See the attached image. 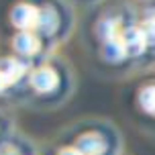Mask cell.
<instances>
[{"instance_id": "obj_1", "label": "cell", "mask_w": 155, "mask_h": 155, "mask_svg": "<svg viewBox=\"0 0 155 155\" xmlns=\"http://www.w3.org/2000/svg\"><path fill=\"white\" fill-rule=\"evenodd\" d=\"M39 8H35L33 4H16L10 12V18H12V25L21 31H31V29H37L39 23Z\"/></svg>"}, {"instance_id": "obj_2", "label": "cell", "mask_w": 155, "mask_h": 155, "mask_svg": "<svg viewBox=\"0 0 155 155\" xmlns=\"http://www.w3.org/2000/svg\"><path fill=\"white\" fill-rule=\"evenodd\" d=\"M59 84V76L53 68H37V70L31 74V86L37 90V92H53Z\"/></svg>"}, {"instance_id": "obj_3", "label": "cell", "mask_w": 155, "mask_h": 155, "mask_svg": "<svg viewBox=\"0 0 155 155\" xmlns=\"http://www.w3.org/2000/svg\"><path fill=\"white\" fill-rule=\"evenodd\" d=\"M76 147L84 155H102L106 151V139L102 137L100 133L90 131V133H84V135L78 137Z\"/></svg>"}, {"instance_id": "obj_4", "label": "cell", "mask_w": 155, "mask_h": 155, "mask_svg": "<svg viewBox=\"0 0 155 155\" xmlns=\"http://www.w3.org/2000/svg\"><path fill=\"white\" fill-rule=\"evenodd\" d=\"M12 47H15L16 53L29 55V57H31V55H35L39 49H41V39L31 31H21L12 39Z\"/></svg>"}, {"instance_id": "obj_5", "label": "cell", "mask_w": 155, "mask_h": 155, "mask_svg": "<svg viewBox=\"0 0 155 155\" xmlns=\"http://www.w3.org/2000/svg\"><path fill=\"white\" fill-rule=\"evenodd\" d=\"M120 37H123V43L127 47L129 55H139L147 47V41H145V35L141 31V27H129V29H124V33Z\"/></svg>"}, {"instance_id": "obj_6", "label": "cell", "mask_w": 155, "mask_h": 155, "mask_svg": "<svg viewBox=\"0 0 155 155\" xmlns=\"http://www.w3.org/2000/svg\"><path fill=\"white\" fill-rule=\"evenodd\" d=\"M0 74L4 76V80L8 82V86L15 84L16 80H21L25 74V65L15 57H2L0 59Z\"/></svg>"}, {"instance_id": "obj_7", "label": "cell", "mask_w": 155, "mask_h": 155, "mask_svg": "<svg viewBox=\"0 0 155 155\" xmlns=\"http://www.w3.org/2000/svg\"><path fill=\"white\" fill-rule=\"evenodd\" d=\"M102 55H104V59L110 63H118L123 61L124 57L129 55L127 51V47L123 43V37H116V39H110L104 43V49H102Z\"/></svg>"}, {"instance_id": "obj_8", "label": "cell", "mask_w": 155, "mask_h": 155, "mask_svg": "<svg viewBox=\"0 0 155 155\" xmlns=\"http://www.w3.org/2000/svg\"><path fill=\"white\" fill-rule=\"evenodd\" d=\"M59 25V18H57V12H55L51 6H45L41 8L39 12V23H37V29L41 35H53L55 29Z\"/></svg>"}, {"instance_id": "obj_9", "label": "cell", "mask_w": 155, "mask_h": 155, "mask_svg": "<svg viewBox=\"0 0 155 155\" xmlns=\"http://www.w3.org/2000/svg\"><path fill=\"white\" fill-rule=\"evenodd\" d=\"M118 31H120V23L116 18H102L100 23L96 25V35L104 43L110 41V39H116L118 37Z\"/></svg>"}, {"instance_id": "obj_10", "label": "cell", "mask_w": 155, "mask_h": 155, "mask_svg": "<svg viewBox=\"0 0 155 155\" xmlns=\"http://www.w3.org/2000/svg\"><path fill=\"white\" fill-rule=\"evenodd\" d=\"M139 104L145 112H151L155 114V84L145 86L139 92Z\"/></svg>"}, {"instance_id": "obj_11", "label": "cell", "mask_w": 155, "mask_h": 155, "mask_svg": "<svg viewBox=\"0 0 155 155\" xmlns=\"http://www.w3.org/2000/svg\"><path fill=\"white\" fill-rule=\"evenodd\" d=\"M141 31H143V35H145L147 45L155 47V18H149V21H145V23H143V27H141Z\"/></svg>"}, {"instance_id": "obj_12", "label": "cell", "mask_w": 155, "mask_h": 155, "mask_svg": "<svg viewBox=\"0 0 155 155\" xmlns=\"http://www.w3.org/2000/svg\"><path fill=\"white\" fill-rule=\"evenodd\" d=\"M57 155H84V153H82L78 147H63Z\"/></svg>"}, {"instance_id": "obj_13", "label": "cell", "mask_w": 155, "mask_h": 155, "mask_svg": "<svg viewBox=\"0 0 155 155\" xmlns=\"http://www.w3.org/2000/svg\"><path fill=\"white\" fill-rule=\"evenodd\" d=\"M0 155H18V151H16L15 147H4V151H2Z\"/></svg>"}, {"instance_id": "obj_14", "label": "cell", "mask_w": 155, "mask_h": 155, "mask_svg": "<svg viewBox=\"0 0 155 155\" xmlns=\"http://www.w3.org/2000/svg\"><path fill=\"white\" fill-rule=\"evenodd\" d=\"M6 86H8V82H6V80H4V76L0 74V92H2V90H4Z\"/></svg>"}]
</instances>
